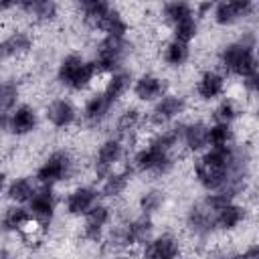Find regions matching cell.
I'll return each instance as SVG.
<instances>
[{"instance_id":"cell-1","label":"cell","mask_w":259,"mask_h":259,"mask_svg":"<svg viewBox=\"0 0 259 259\" xmlns=\"http://www.w3.org/2000/svg\"><path fill=\"white\" fill-rule=\"evenodd\" d=\"M180 127L174 125L170 130H164L156 134L144 148H140L134 156V168L144 174L162 176L168 174L174 166V148L180 144Z\"/></svg>"},{"instance_id":"cell-2","label":"cell","mask_w":259,"mask_h":259,"mask_svg":"<svg viewBox=\"0 0 259 259\" xmlns=\"http://www.w3.org/2000/svg\"><path fill=\"white\" fill-rule=\"evenodd\" d=\"M221 67L239 79L255 77L259 75V65H257V55H255V36L245 34L239 40H233L225 45L219 53Z\"/></svg>"},{"instance_id":"cell-3","label":"cell","mask_w":259,"mask_h":259,"mask_svg":"<svg viewBox=\"0 0 259 259\" xmlns=\"http://www.w3.org/2000/svg\"><path fill=\"white\" fill-rule=\"evenodd\" d=\"M95 77H97V69L93 61L77 53H69L67 57H63L57 69V81L71 91H85Z\"/></svg>"},{"instance_id":"cell-4","label":"cell","mask_w":259,"mask_h":259,"mask_svg":"<svg viewBox=\"0 0 259 259\" xmlns=\"http://www.w3.org/2000/svg\"><path fill=\"white\" fill-rule=\"evenodd\" d=\"M73 170H75L73 156L67 150H55L36 168L34 178L40 186H55L59 182L69 180L73 176Z\"/></svg>"},{"instance_id":"cell-5","label":"cell","mask_w":259,"mask_h":259,"mask_svg":"<svg viewBox=\"0 0 259 259\" xmlns=\"http://www.w3.org/2000/svg\"><path fill=\"white\" fill-rule=\"evenodd\" d=\"M130 42L127 38H111V36H103L101 42L97 45L95 57L91 59L97 75L99 73H115L121 71V65L125 61V57L130 55Z\"/></svg>"},{"instance_id":"cell-6","label":"cell","mask_w":259,"mask_h":259,"mask_svg":"<svg viewBox=\"0 0 259 259\" xmlns=\"http://www.w3.org/2000/svg\"><path fill=\"white\" fill-rule=\"evenodd\" d=\"M26 204H28V214L38 225V229H47L55 217V206H57L53 186H36L34 194Z\"/></svg>"},{"instance_id":"cell-7","label":"cell","mask_w":259,"mask_h":259,"mask_svg":"<svg viewBox=\"0 0 259 259\" xmlns=\"http://www.w3.org/2000/svg\"><path fill=\"white\" fill-rule=\"evenodd\" d=\"M121 156H123V144L119 138H107L105 142H101V146L97 148V154H95V162H93L95 176L99 180L109 176L113 172V166L121 160Z\"/></svg>"},{"instance_id":"cell-8","label":"cell","mask_w":259,"mask_h":259,"mask_svg":"<svg viewBox=\"0 0 259 259\" xmlns=\"http://www.w3.org/2000/svg\"><path fill=\"white\" fill-rule=\"evenodd\" d=\"M154 223L152 217L148 214H140L136 219H132L130 223H125L119 231H117V243L121 247H136V245H144L146 241H150Z\"/></svg>"},{"instance_id":"cell-9","label":"cell","mask_w":259,"mask_h":259,"mask_svg":"<svg viewBox=\"0 0 259 259\" xmlns=\"http://www.w3.org/2000/svg\"><path fill=\"white\" fill-rule=\"evenodd\" d=\"M255 10V4L251 0H229L212 4V18L219 26H231L239 20H245Z\"/></svg>"},{"instance_id":"cell-10","label":"cell","mask_w":259,"mask_h":259,"mask_svg":"<svg viewBox=\"0 0 259 259\" xmlns=\"http://www.w3.org/2000/svg\"><path fill=\"white\" fill-rule=\"evenodd\" d=\"M178 257H180V243L170 233H162L144 243L142 259H178Z\"/></svg>"},{"instance_id":"cell-11","label":"cell","mask_w":259,"mask_h":259,"mask_svg":"<svg viewBox=\"0 0 259 259\" xmlns=\"http://www.w3.org/2000/svg\"><path fill=\"white\" fill-rule=\"evenodd\" d=\"M184 107H186V101L182 95L166 93L154 103V107L150 111V121L154 125H164V123L172 121L174 117H178L184 111Z\"/></svg>"},{"instance_id":"cell-12","label":"cell","mask_w":259,"mask_h":259,"mask_svg":"<svg viewBox=\"0 0 259 259\" xmlns=\"http://www.w3.org/2000/svg\"><path fill=\"white\" fill-rule=\"evenodd\" d=\"M99 198V190L93 186H77L65 198V208L71 217H85Z\"/></svg>"},{"instance_id":"cell-13","label":"cell","mask_w":259,"mask_h":259,"mask_svg":"<svg viewBox=\"0 0 259 259\" xmlns=\"http://www.w3.org/2000/svg\"><path fill=\"white\" fill-rule=\"evenodd\" d=\"M111 221V208L107 204H95L85 217H83V237L91 243H97L103 237L105 227Z\"/></svg>"},{"instance_id":"cell-14","label":"cell","mask_w":259,"mask_h":259,"mask_svg":"<svg viewBox=\"0 0 259 259\" xmlns=\"http://www.w3.org/2000/svg\"><path fill=\"white\" fill-rule=\"evenodd\" d=\"M180 144L192 152V154H202L208 148V125L204 121H190L182 123L180 127Z\"/></svg>"},{"instance_id":"cell-15","label":"cell","mask_w":259,"mask_h":259,"mask_svg":"<svg viewBox=\"0 0 259 259\" xmlns=\"http://www.w3.org/2000/svg\"><path fill=\"white\" fill-rule=\"evenodd\" d=\"M132 89L140 101H158L162 95H166L168 85L162 77L154 73H144L132 83Z\"/></svg>"},{"instance_id":"cell-16","label":"cell","mask_w":259,"mask_h":259,"mask_svg":"<svg viewBox=\"0 0 259 259\" xmlns=\"http://www.w3.org/2000/svg\"><path fill=\"white\" fill-rule=\"evenodd\" d=\"M247 214H249L247 206H243L235 200H229L217 208L214 227H217V231H235L239 225H243L247 221Z\"/></svg>"},{"instance_id":"cell-17","label":"cell","mask_w":259,"mask_h":259,"mask_svg":"<svg viewBox=\"0 0 259 259\" xmlns=\"http://www.w3.org/2000/svg\"><path fill=\"white\" fill-rule=\"evenodd\" d=\"M45 115H47V119H49V123H51L53 127L65 130V127H69V125L75 123V119H77V109H75V105H73L69 99H61V97H59V99H53V101L47 105Z\"/></svg>"},{"instance_id":"cell-18","label":"cell","mask_w":259,"mask_h":259,"mask_svg":"<svg viewBox=\"0 0 259 259\" xmlns=\"http://www.w3.org/2000/svg\"><path fill=\"white\" fill-rule=\"evenodd\" d=\"M36 123H38V115H36L34 107L18 105V107H14L10 111L8 132L14 134V136H26V134H32L36 130Z\"/></svg>"},{"instance_id":"cell-19","label":"cell","mask_w":259,"mask_h":259,"mask_svg":"<svg viewBox=\"0 0 259 259\" xmlns=\"http://www.w3.org/2000/svg\"><path fill=\"white\" fill-rule=\"evenodd\" d=\"M111 107H113V103H111L101 91H97V93H93V95L85 101L81 115H83V119H85L87 125H99V123H103V121L107 119Z\"/></svg>"},{"instance_id":"cell-20","label":"cell","mask_w":259,"mask_h":259,"mask_svg":"<svg viewBox=\"0 0 259 259\" xmlns=\"http://www.w3.org/2000/svg\"><path fill=\"white\" fill-rule=\"evenodd\" d=\"M30 49H32L30 34L24 30H14L6 38L0 40V63L14 59V57H20V55H26Z\"/></svg>"},{"instance_id":"cell-21","label":"cell","mask_w":259,"mask_h":259,"mask_svg":"<svg viewBox=\"0 0 259 259\" xmlns=\"http://www.w3.org/2000/svg\"><path fill=\"white\" fill-rule=\"evenodd\" d=\"M16 10L24 12L36 22H51L59 12V4L53 0H20L16 2Z\"/></svg>"},{"instance_id":"cell-22","label":"cell","mask_w":259,"mask_h":259,"mask_svg":"<svg viewBox=\"0 0 259 259\" xmlns=\"http://www.w3.org/2000/svg\"><path fill=\"white\" fill-rule=\"evenodd\" d=\"M223 91H225V77L219 71L208 69L196 81V95L202 101H212V99L221 97Z\"/></svg>"},{"instance_id":"cell-23","label":"cell","mask_w":259,"mask_h":259,"mask_svg":"<svg viewBox=\"0 0 259 259\" xmlns=\"http://www.w3.org/2000/svg\"><path fill=\"white\" fill-rule=\"evenodd\" d=\"M28 223H30L28 208H24L22 204H12L0 217V231H4V233H18V231H24L28 227Z\"/></svg>"},{"instance_id":"cell-24","label":"cell","mask_w":259,"mask_h":259,"mask_svg":"<svg viewBox=\"0 0 259 259\" xmlns=\"http://www.w3.org/2000/svg\"><path fill=\"white\" fill-rule=\"evenodd\" d=\"M132 83H134V79H132V75L127 73V71H115V73H111L109 75V79H107V83H105V87L101 89V93L115 105L125 93H127V89L132 87Z\"/></svg>"},{"instance_id":"cell-25","label":"cell","mask_w":259,"mask_h":259,"mask_svg":"<svg viewBox=\"0 0 259 259\" xmlns=\"http://www.w3.org/2000/svg\"><path fill=\"white\" fill-rule=\"evenodd\" d=\"M130 180H132V170H127V168H123L119 172H111L109 176L103 178L99 194L105 198H117L125 192V188L130 186Z\"/></svg>"},{"instance_id":"cell-26","label":"cell","mask_w":259,"mask_h":259,"mask_svg":"<svg viewBox=\"0 0 259 259\" xmlns=\"http://www.w3.org/2000/svg\"><path fill=\"white\" fill-rule=\"evenodd\" d=\"M34 190H36V184H34V180L30 176H18V178H14L6 186L4 192H6L8 200H12L14 204H24V202L30 200V196L34 194Z\"/></svg>"},{"instance_id":"cell-27","label":"cell","mask_w":259,"mask_h":259,"mask_svg":"<svg viewBox=\"0 0 259 259\" xmlns=\"http://www.w3.org/2000/svg\"><path fill=\"white\" fill-rule=\"evenodd\" d=\"M162 57H164V63L166 65H170V67H182L190 59V45L172 38V40L166 42Z\"/></svg>"},{"instance_id":"cell-28","label":"cell","mask_w":259,"mask_h":259,"mask_svg":"<svg viewBox=\"0 0 259 259\" xmlns=\"http://www.w3.org/2000/svg\"><path fill=\"white\" fill-rule=\"evenodd\" d=\"M109 8H111V4L105 2V0H83V2H79V12L83 16V22L89 28H95V24L99 22V18Z\"/></svg>"},{"instance_id":"cell-29","label":"cell","mask_w":259,"mask_h":259,"mask_svg":"<svg viewBox=\"0 0 259 259\" xmlns=\"http://www.w3.org/2000/svg\"><path fill=\"white\" fill-rule=\"evenodd\" d=\"M170 28H172V38L190 45V40L198 34V16H196V14L186 16V18L178 20L176 24H172Z\"/></svg>"},{"instance_id":"cell-30","label":"cell","mask_w":259,"mask_h":259,"mask_svg":"<svg viewBox=\"0 0 259 259\" xmlns=\"http://www.w3.org/2000/svg\"><path fill=\"white\" fill-rule=\"evenodd\" d=\"M194 14V6L188 4V2H166L162 6V18L172 26L176 24L178 20L186 18V16H192Z\"/></svg>"},{"instance_id":"cell-31","label":"cell","mask_w":259,"mask_h":259,"mask_svg":"<svg viewBox=\"0 0 259 259\" xmlns=\"http://www.w3.org/2000/svg\"><path fill=\"white\" fill-rule=\"evenodd\" d=\"M164 202H166V194H164L162 190H158V188H152V190H148V192H144V194L140 196L138 206H140L142 214L152 217L154 212H158V210L164 206Z\"/></svg>"},{"instance_id":"cell-32","label":"cell","mask_w":259,"mask_h":259,"mask_svg":"<svg viewBox=\"0 0 259 259\" xmlns=\"http://www.w3.org/2000/svg\"><path fill=\"white\" fill-rule=\"evenodd\" d=\"M233 144V127L229 123L208 125V148H221Z\"/></svg>"},{"instance_id":"cell-33","label":"cell","mask_w":259,"mask_h":259,"mask_svg":"<svg viewBox=\"0 0 259 259\" xmlns=\"http://www.w3.org/2000/svg\"><path fill=\"white\" fill-rule=\"evenodd\" d=\"M18 85L16 81L12 79H6V81H0V111H10L14 109L16 101H18Z\"/></svg>"},{"instance_id":"cell-34","label":"cell","mask_w":259,"mask_h":259,"mask_svg":"<svg viewBox=\"0 0 259 259\" xmlns=\"http://www.w3.org/2000/svg\"><path fill=\"white\" fill-rule=\"evenodd\" d=\"M214 123H233L239 117V107L233 99H223L217 107H214Z\"/></svg>"},{"instance_id":"cell-35","label":"cell","mask_w":259,"mask_h":259,"mask_svg":"<svg viewBox=\"0 0 259 259\" xmlns=\"http://www.w3.org/2000/svg\"><path fill=\"white\" fill-rule=\"evenodd\" d=\"M140 121H142V113L138 111V109H125L119 117H117V132H119V136H130L132 132H136L138 130V125H140Z\"/></svg>"},{"instance_id":"cell-36","label":"cell","mask_w":259,"mask_h":259,"mask_svg":"<svg viewBox=\"0 0 259 259\" xmlns=\"http://www.w3.org/2000/svg\"><path fill=\"white\" fill-rule=\"evenodd\" d=\"M237 259H259V247H257L255 243H251V245H249Z\"/></svg>"},{"instance_id":"cell-37","label":"cell","mask_w":259,"mask_h":259,"mask_svg":"<svg viewBox=\"0 0 259 259\" xmlns=\"http://www.w3.org/2000/svg\"><path fill=\"white\" fill-rule=\"evenodd\" d=\"M16 8V2H12V0H2L0 2V14L2 12H10V10H14Z\"/></svg>"},{"instance_id":"cell-38","label":"cell","mask_w":259,"mask_h":259,"mask_svg":"<svg viewBox=\"0 0 259 259\" xmlns=\"http://www.w3.org/2000/svg\"><path fill=\"white\" fill-rule=\"evenodd\" d=\"M8 117L10 111H0V130H8Z\"/></svg>"},{"instance_id":"cell-39","label":"cell","mask_w":259,"mask_h":259,"mask_svg":"<svg viewBox=\"0 0 259 259\" xmlns=\"http://www.w3.org/2000/svg\"><path fill=\"white\" fill-rule=\"evenodd\" d=\"M6 190V176H4V172H0V194Z\"/></svg>"},{"instance_id":"cell-40","label":"cell","mask_w":259,"mask_h":259,"mask_svg":"<svg viewBox=\"0 0 259 259\" xmlns=\"http://www.w3.org/2000/svg\"><path fill=\"white\" fill-rule=\"evenodd\" d=\"M0 259H12L8 249H0Z\"/></svg>"},{"instance_id":"cell-41","label":"cell","mask_w":259,"mask_h":259,"mask_svg":"<svg viewBox=\"0 0 259 259\" xmlns=\"http://www.w3.org/2000/svg\"><path fill=\"white\" fill-rule=\"evenodd\" d=\"M111 259H132L130 255H117V257H111Z\"/></svg>"}]
</instances>
